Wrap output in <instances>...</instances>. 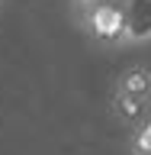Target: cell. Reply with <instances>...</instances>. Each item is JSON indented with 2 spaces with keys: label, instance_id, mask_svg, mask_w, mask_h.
Masks as SVG:
<instances>
[{
  "label": "cell",
  "instance_id": "6da1fadb",
  "mask_svg": "<svg viewBox=\"0 0 151 155\" xmlns=\"http://www.w3.org/2000/svg\"><path fill=\"white\" fill-rule=\"evenodd\" d=\"M74 16L100 45L151 42V0H74Z\"/></svg>",
  "mask_w": 151,
  "mask_h": 155
},
{
  "label": "cell",
  "instance_id": "7a4b0ae2",
  "mask_svg": "<svg viewBox=\"0 0 151 155\" xmlns=\"http://www.w3.org/2000/svg\"><path fill=\"white\" fill-rule=\"evenodd\" d=\"M119 81H122V84H119V97L129 104L125 116L138 113L142 104L151 97V71H145V68H132V71H125Z\"/></svg>",
  "mask_w": 151,
  "mask_h": 155
},
{
  "label": "cell",
  "instance_id": "3957f363",
  "mask_svg": "<svg viewBox=\"0 0 151 155\" xmlns=\"http://www.w3.org/2000/svg\"><path fill=\"white\" fill-rule=\"evenodd\" d=\"M132 155H151V116L135 129V136H132Z\"/></svg>",
  "mask_w": 151,
  "mask_h": 155
}]
</instances>
